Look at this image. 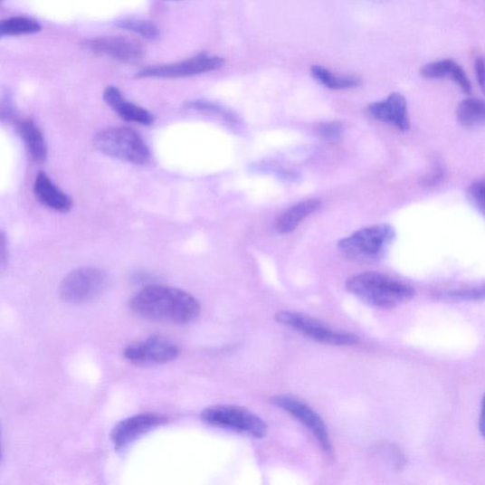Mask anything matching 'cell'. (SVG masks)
<instances>
[{"label":"cell","mask_w":485,"mask_h":485,"mask_svg":"<svg viewBox=\"0 0 485 485\" xmlns=\"http://www.w3.org/2000/svg\"><path fill=\"white\" fill-rule=\"evenodd\" d=\"M318 133L322 138L337 140L342 134V126L339 123L321 124L318 128Z\"/></svg>","instance_id":"25"},{"label":"cell","mask_w":485,"mask_h":485,"mask_svg":"<svg viewBox=\"0 0 485 485\" xmlns=\"http://www.w3.org/2000/svg\"><path fill=\"white\" fill-rule=\"evenodd\" d=\"M319 207V199L313 198L300 202L279 217L276 223L278 233L285 234L293 232L303 219L318 211Z\"/></svg>","instance_id":"18"},{"label":"cell","mask_w":485,"mask_h":485,"mask_svg":"<svg viewBox=\"0 0 485 485\" xmlns=\"http://www.w3.org/2000/svg\"><path fill=\"white\" fill-rule=\"evenodd\" d=\"M475 72L480 89L485 94V58L479 57L476 59Z\"/></svg>","instance_id":"26"},{"label":"cell","mask_w":485,"mask_h":485,"mask_svg":"<svg viewBox=\"0 0 485 485\" xmlns=\"http://www.w3.org/2000/svg\"><path fill=\"white\" fill-rule=\"evenodd\" d=\"M479 428L481 436L485 439V394L481 401V413L480 417Z\"/></svg>","instance_id":"27"},{"label":"cell","mask_w":485,"mask_h":485,"mask_svg":"<svg viewBox=\"0 0 485 485\" xmlns=\"http://www.w3.org/2000/svg\"><path fill=\"white\" fill-rule=\"evenodd\" d=\"M469 196L472 204L485 218V178L473 182L469 189Z\"/></svg>","instance_id":"24"},{"label":"cell","mask_w":485,"mask_h":485,"mask_svg":"<svg viewBox=\"0 0 485 485\" xmlns=\"http://www.w3.org/2000/svg\"><path fill=\"white\" fill-rule=\"evenodd\" d=\"M347 289L368 305L384 309H394L415 295L410 285L378 272L351 277L347 282Z\"/></svg>","instance_id":"2"},{"label":"cell","mask_w":485,"mask_h":485,"mask_svg":"<svg viewBox=\"0 0 485 485\" xmlns=\"http://www.w3.org/2000/svg\"><path fill=\"white\" fill-rule=\"evenodd\" d=\"M33 192L40 204L59 212L68 213L72 208V200L61 191L43 172H40L34 180Z\"/></svg>","instance_id":"15"},{"label":"cell","mask_w":485,"mask_h":485,"mask_svg":"<svg viewBox=\"0 0 485 485\" xmlns=\"http://www.w3.org/2000/svg\"><path fill=\"white\" fill-rule=\"evenodd\" d=\"M93 146L100 153L126 163L144 166L151 152L143 137L128 128H111L98 132Z\"/></svg>","instance_id":"3"},{"label":"cell","mask_w":485,"mask_h":485,"mask_svg":"<svg viewBox=\"0 0 485 485\" xmlns=\"http://www.w3.org/2000/svg\"><path fill=\"white\" fill-rule=\"evenodd\" d=\"M276 320L281 325L288 326L314 340L328 343L332 346L348 347L357 341L355 335L334 331L321 322L297 312L281 311L276 314Z\"/></svg>","instance_id":"7"},{"label":"cell","mask_w":485,"mask_h":485,"mask_svg":"<svg viewBox=\"0 0 485 485\" xmlns=\"http://www.w3.org/2000/svg\"><path fill=\"white\" fill-rule=\"evenodd\" d=\"M107 287V276L103 271L84 267L71 271L60 286V295L65 301L80 305L102 295Z\"/></svg>","instance_id":"6"},{"label":"cell","mask_w":485,"mask_h":485,"mask_svg":"<svg viewBox=\"0 0 485 485\" xmlns=\"http://www.w3.org/2000/svg\"><path fill=\"white\" fill-rule=\"evenodd\" d=\"M104 99L121 119L147 127L154 124L153 115L146 109L129 102L118 88L108 87L104 91Z\"/></svg>","instance_id":"14"},{"label":"cell","mask_w":485,"mask_h":485,"mask_svg":"<svg viewBox=\"0 0 485 485\" xmlns=\"http://www.w3.org/2000/svg\"><path fill=\"white\" fill-rule=\"evenodd\" d=\"M312 76L321 85L334 90H350L361 85V80L354 76H338L325 67L312 66Z\"/></svg>","instance_id":"20"},{"label":"cell","mask_w":485,"mask_h":485,"mask_svg":"<svg viewBox=\"0 0 485 485\" xmlns=\"http://www.w3.org/2000/svg\"><path fill=\"white\" fill-rule=\"evenodd\" d=\"M178 354L176 343L161 336H153L132 343L124 351L125 358L136 366L166 364L176 359Z\"/></svg>","instance_id":"8"},{"label":"cell","mask_w":485,"mask_h":485,"mask_svg":"<svg viewBox=\"0 0 485 485\" xmlns=\"http://www.w3.org/2000/svg\"><path fill=\"white\" fill-rule=\"evenodd\" d=\"M42 31V26L33 19L15 16L4 20L0 25V33L3 35H20L35 33Z\"/></svg>","instance_id":"21"},{"label":"cell","mask_w":485,"mask_h":485,"mask_svg":"<svg viewBox=\"0 0 485 485\" xmlns=\"http://www.w3.org/2000/svg\"><path fill=\"white\" fill-rule=\"evenodd\" d=\"M274 405L289 413L317 438L320 447L328 454H332L333 446L326 423L308 404L290 395H278L271 399Z\"/></svg>","instance_id":"9"},{"label":"cell","mask_w":485,"mask_h":485,"mask_svg":"<svg viewBox=\"0 0 485 485\" xmlns=\"http://www.w3.org/2000/svg\"><path fill=\"white\" fill-rule=\"evenodd\" d=\"M201 419L211 426L235 431L254 438H264L268 433L267 423L247 409L218 405L205 409Z\"/></svg>","instance_id":"5"},{"label":"cell","mask_w":485,"mask_h":485,"mask_svg":"<svg viewBox=\"0 0 485 485\" xmlns=\"http://www.w3.org/2000/svg\"><path fill=\"white\" fill-rule=\"evenodd\" d=\"M421 76L426 79H450L466 94H471V82L463 69L452 59L435 61L421 69Z\"/></svg>","instance_id":"16"},{"label":"cell","mask_w":485,"mask_h":485,"mask_svg":"<svg viewBox=\"0 0 485 485\" xmlns=\"http://www.w3.org/2000/svg\"><path fill=\"white\" fill-rule=\"evenodd\" d=\"M167 418L157 414H141L128 417L116 424L111 433L114 447L123 451L135 441L151 431L164 426Z\"/></svg>","instance_id":"11"},{"label":"cell","mask_w":485,"mask_h":485,"mask_svg":"<svg viewBox=\"0 0 485 485\" xmlns=\"http://www.w3.org/2000/svg\"><path fill=\"white\" fill-rule=\"evenodd\" d=\"M84 46L93 52L109 56L120 62H138L144 56L143 47L126 37H97L86 40Z\"/></svg>","instance_id":"12"},{"label":"cell","mask_w":485,"mask_h":485,"mask_svg":"<svg viewBox=\"0 0 485 485\" xmlns=\"http://www.w3.org/2000/svg\"><path fill=\"white\" fill-rule=\"evenodd\" d=\"M17 130L33 160L37 164L45 163L48 157L45 138L34 121L31 119L19 120Z\"/></svg>","instance_id":"17"},{"label":"cell","mask_w":485,"mask_h":485,"mask_svg":"<svg viewBox=\"0 0 485 485\" xmlns=\"http://www.w3.org/2000/svg\"><path fill=\"white\" fill-rule=\"evenodd\" d=\"M395 239V229L378 224L361 229L338 242V249L349 260L371 262L380 260Z\"/></svg>","instance_id":"4"},{"label":"cell","mask_w":485,"mask_h":485,"mask_svg":"<svg viewBox=\"0 0 485 485\" xmlns=\"http://www.w3.org/2000/svg\"><path fill=\"white\" fill-rule=\"evenodd\" d=\"M368 111L382 123L391 124L402 132L409 131L411 128L407 100L398 92L392 93L381 102L370 105Z\"/></svg>","instance_id":"13"},{"label":"cell","mask_w":485,"mask_h":485,"mask_svg":"<svg viewBox=\"0 0 485 485\" xmlns=\"http://www.w3.org/2000/svg\"><path fill=\"white\" fill-rule=\"evenodd\" d=\"M458 123L464 128L485 125V100L470 98L461 100L456 110Z\"/></svg>","instance_id":"19"},{"label":"cell","mask_w":485,"mask_h":485,"mask_svg":"<svg viewBox=\"0 0 485 485\" xmlns=\"http://www.w3.org/2000/svg\"><path fill=\"white\" fill-rule=\"evenodd\" d=\"M224 65V58L200 54L178 63L149 67L141 71L138 75L143 78L186 77L214 71Z\"/></svg>","instance_id":"10"},{"label":"cell","mask_w":485,"mask_h":485,"mask_svg":"<svg viewBox=\"0 0 485 485\" xmlns=\"http://www.w3.org/2000/svg\"><path fill=\"white\" fill-rule=\"evenodd\" d=\"M131 310L138 317L158 322L186 325L200 314L199 301L179 289L150 285L130 300Z\"/></svg>","instance_id":"1"},{"label":"cell","mask_w":485,"mask_h":485,"mask_svg":"<svg viewBox=\"0 0 485 485\" xmlns=\"http://www.w3.org/2000/svg\"><path fill=\"white\" fill-rule=\"evenodd\" d=\"M443 297L459 300H485V285L449 291L443 293Z\"/></svg>","instance_id":"23"},{"label":"cell","mask_w":485,"mask_h":485,"mask_svg":"<svg viewBox=\"0 0 485 485\" xmlns=\"http://www.w3.org/2000/svg\"><path fill=\"white\" fill-rule=\"evenodd\" d=\"M116 25L120 29L134 32L147 39H156L159 36L158 28L147 20L140 19H123L117 23Z\"/></svg>","instance_id":"22"}]
</instances>
